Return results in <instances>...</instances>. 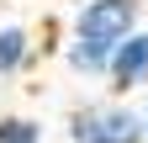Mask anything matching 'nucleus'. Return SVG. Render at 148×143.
Returning a JSON list of instances; mask_svg holds the SVG:
<instances>
[{
	"label": "nucleus",
	"mask_w": 148,
	"mask_h": 143,
	"mask_svg": "<svg viewBox=\"0 0 148 143\" xmlns=\"http://www.w3.org/2000/svg\"><path fill=\"white\" fill-rule=\"evenodd\" d=\"M143 27V6L138 0H85L69 21V43H64V64L85 80H106V64L127 32Z\"/></svg>",
	"instance_id": "1"
},
{
	"label": "nucleus",
	"mask_w": 148,
	"mask_h": 143,
	"mask_svg": "<svg viewBox=\"0 0 148 143\" xmlns=\"http://www.w3.org/2000/svg\"><path fill=\"white\" fill-rule=\"evenodd\" d=\"M69 143H143V117L127 101H85L64 117Z\"/></svg>",
	"instance_id": "2"
},
{
	"label": "nucleus",
	"mask_w": 148,
	"mask_h": 143,
	"mask_svg": "<svg viewBox=\"0 0 148 143\" xmlns=\"http://www.w3.org/2000/svg\"><path fill=\"white\" fill-rule=\"evenodd\" d=\"M106 85H111L116 96L148 85V27L127 32V37L116 43V53H111V64H106Z\"/></svg>",
	"instance_id": "3"
},
{
	"label": "nucleus",
	"mask_w": 148,
	"mask_h": 143,
	"mask_svg": "<svg viewBox=\"0 0 148 143\" xmlns=\"http://www.w3.org/2000/svg\"><path fill=\"white\" fill-rule=\"evenodd\" d=\"M37 58V43H32V32L21 21H5L0 27V80H16V74H27V64Z\"/></svg>",
	"instance_id": "4"
},
{
	"label": "nucleus",
	"mask_w": 148,
	"mask_h": 143,
	"mask_svg": "<svg viewBox=\"0 0 148 143\" xmlns=\"http://www.w3.org/2000/svg\"><path fill=\"white\" fill-rule=\"evenodd\" d=\"M0 143H48V138H42V122H37V117L0 111Z\"/></svg>",
	"instance_id": "5"
},
{
	"label": "nucleus",
	"mask_w": 148,
	"mask_h": 143,
	"mask_svg": "<svg viewBox=\"0 0 148 143\" xmlns=\"http://www.w3.org/2000/svg\"><path fill=\"white\" fill-rule=\"evenodd\" d=\"M138 117H143V143H148V106H143V111H138Z\"/></svg>",
	"instance_id": "6"
},
{
	"label": "nucleus",
	"mask_w": 148,
	"mask_h": 143,
	"mask_svg": "<svg viewBox=\"0 0 148 143\" xmlns=\"http://www.w3.org/2000/svg\"><path fill=\"white\" fill-rule=\"evenodd\" d=\"M138 6H143V11H148V0H138Z\"/></svg>",
	"instance_id": "7"
}]
</instances>
